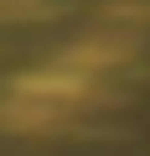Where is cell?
<instances>
[{
  "label": "cell",
  "instance_id": "7a4b0ae2",
  "mask_svg": "<svg viewBox=\"0 0 150 156\" xmlns=\"http://www.w3.org/2000/svg\"><path fill=\"white\" fill-rule=\"evenodd\" d=\"M52 5L47 0H0V21H47Z\"/></svg>",
  "mask_w": 150,
  "mask_h": 156
},
{
  "label": "cell",
  "instance_id": "6da1fadb",
  "mask_svg": "<svg viewBox=\"0 0 150 156\" xmlns=\"http://www.w3.org/2000/svg\"><path fill=\"white\" fill-rule=\"evenodd\" d=\"M129 57H135V37H124V31H98V37L72 42V47H67V52H57L52 62H57L62 73H72V78H83V83L93 89L104 73L124 68Z\"/></svg>",
  "mask_w": 150,
  "mask_h": 156
}]
</instances>
